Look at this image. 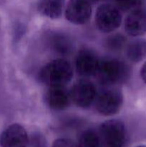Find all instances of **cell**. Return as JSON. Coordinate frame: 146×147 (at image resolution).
I'll list each match as a JSON object with an SVG mask.
<instances>
[{"label": "cell", "mask_w": 146, "mask_h": 147, "mask_svg": "<svg viewBox=\"0 0 146 147\" xmlns=\"http://www.w3.org/2000/svg\"><path fill=\"white\" fill-rule=\"evenodd\" d=\"M73 70L64 59L58 58L47 63L40 70L39 79L49 87L64 86L72 80Z\"/></svg>", "instance_id": "obj_1"}, {"label": "cell", "mask_w": 146, "mask_h": 147, "mask_svg": "<svg viewBox=\"0 0 146 147\" xmlns=\"http://www.w3.org/2000/svg\"><path fill=\"white\" fill-rule=\"evenodd\" d=\"M128 67L123 62L113 58L100 60L95 76L104 85H113L124 81L127 78Z\"/></svg>", "instance_id": "obj_2"}, {"label": "cell", "mask_w": 146, "mask_h": 147, "mask_svg": "<svg viewBox=\"0 0 146 147\" xmlns=\"http://www.w3.org/2000/svg\"><path fill=\"white\" fill-rule=\"evenodd\" d=\"M99 135L105 147H123L126 140L125 126L121 121H106L100 126Z\"/></svg>", "instance_id": "obj_3"}, {"label": "cell", "mask_w": 146, "mask_h": 147, "mask_svg": "<svg viewBox=\"0 0 146 147\" xmlns=\"http://www.w3.org/2000/svg\"><path fill=\"white\" fill-rule=\"evenodd\" d=\"M120 10L115 5L104 4L97 8L95 14V24L103 32L115 31L121 24Z\"/></svg>", "instance_id": "obj_4"}, {"label": "cell", "mask_w": 146, "mask_h": 147, "mask_svg": "<svg viewBox=\"0 0 146 147\" xmlns=\"http://www.w3.org/2000/svg\"><path fill=\"white\" fill-rule=\"evenodd\" d=\"M70 99L77 106L87 108L91 106L96 98V88L94 83L87 79L76 82L70 92Z\"/></svg>", "instance_id": "obj_5"}, {"label": "cell", "mask_w": 146, "mask_h": 147, "mask_svg": "<svg viewBox=\"0 0 146 147\" xmlns=\"http://www.w3.org/2000/svg\"><path fill=\"white\" fill-rule=\"evenodd\" d=\"M123 97L117 90L107 89L102 91L96 98V109L104 116H112L120 110Z\"/></svg>", "instance_id": "obj_6"}, {"label": "cell", "mask_w": 146, "mask_h": 147, "mask_svg": "<svg viewBox=\"0 0 146 147\" xmlns=\"http://www.w3.org/2000/svg\"><path fill=\"white\" fill-rule=\"evenodd\" d=\"M28 144L27 131L18 123L9 126L0 135L1 147H27Z\"/></svg>", "instance_id": "obj_7"}, {"label": "cell", "mask_w": 146, "mask_h": 147, "mask_svg": "<svg viewBox=\"0 0 146 147\" xmlns=\"http://www.w3.org/2000/svg\"><path fill=\"white\" fill-rule=\"evenodd\" d=\"M92 8L87 0H70L65 9V17L75 24H85L91 17Z\"/></svg>", "instance_id": "obj_8"}, {"label": "cell", "mask_w": 146, "mask_h": 147, "mask_svg": "<svg viewBox=\"0 0 146 147\" xmlns=\"http://www.w3.org/2000/svg\"><path fill=\"white\" fill-rule=\"evenodd\" d=\"M100 59L90 49H82L77 54L75 67L79 75L83 77L95 76Z\"/></svg>", "instance_id": "obj_9"}, {"label": "cell", "mask_w": 146, "mask_h": 147, "mask_svg": "<svg viewBox=\"0 0 146 147\" xmlns=\"http://www.w3.org/2000/svg\"><path fill=\"white\" fill-rule=\"evenodd\" d=\"M45 102L51 109L62 111L68 107L70 99V93L66 90L64 86L49 87L44 96Z\"/></svg>", "instance_id": "obj_10"}, {"label": "cell", "mask_w": 146, "mask_h": 147, "mask_svg": "<svg viewBox=\"0 0 146 147\" xmlns=\"http://www.w3.org/2000/svg\"><path fill=\"white\" fill-rule=\"evenodd\" d=\"M125 29L133 37H138L146 32V11L138 8L130 11L125 21Z\"/></svg>", "instance_id": "obj_11"}, {"label": "cell", "mask_w": 146, "mask_h": 147, "mask_svg": "<svg viewBox=\"0 0 146 147\" xmlns=\"http://www.w3.org/2000/svg\"><path fill=\"white\" fill-rule=\"evenodd\" d=\"M64 4V0H39L38 10L45 17L57 19L62 15Z\"/></svg>", "instance_id": "obj_12"}, {"label": "cell", "mask_w": 146, "mask_h": 147, "mask_svg": "<svg viewBox=\"0 0 146 147\" xmlns=\"http://www.w3.org/2000/svg\"><path fill=\"white\" fill-rule=\"evenodd\" d=\"M126 55L132 62L137 63L146 57V41L135 40L127 45Z\"/></svg>", "instance_id": "obj_13"}, {"label": "cell", "mask_w": 146, "mask_h": 147, "mask_svg": "<svg viewBox=\"0 0 146 147\" xmlns=\"http://www.w3.org/2000/svg\"><path fill=\"white\" fill-rule=\"evenodd\" d=\"M102 141L97 132L92 129L86 130L80 135L78 147H102Z\"/></svg>", "instance_id": "obj_14"}, {"label": "cell", "mask_w": 146, "mask_h": 147, "mask_svg": "<svg viewBox=\"0 0 146 147\" xmlns=\"http://www.w3.org/2000/svg\"><path fill=\"white\" fill-rule=\"evenodd\" d=\"M52 45L55 51L61 54H67L72 50V42L62 34H54L52 37Z\"/></svg>", "instance_id": "obj_15"}, {"label": "cell", "mask_w": 146, "mask_h": 147, "mask_svg": "<svg viewBox=\"0 0 146 147\" xmlns=\"http://www.w3.org/2000/svg\"><path fill=\"white\" fill-rule=\"evenodd\" d=\"M115 7L120 10L125 11H131L140 8L142 0H113Z\"/></svg>", "instance_id": "obj_16"}, {"label": "cell", "mask_w": 146, "mask_h": 147, "mask_svg": "<svg viewBox=\"0 0 146 147\" xmlns=\"http://www.w3.org/2000/svg\"><path fill=\"white\" fill-rule=\"evenodd\" d=\"M125 44V38L122 34H114L107 40V47L111 50H120Z\"/></svg>", "instance_id": "obj_17"}, {"label": "cell", "mask_w": 146, "mask_h": 147, "mask_svg": "<svg viewBox=\"0 0 146 147\" xmlns=\"http://www.w3.org/2000/svg\"><path fill=\"white\" fill-rule=\"evenodd\" d=\"M52 147H78V146L71 139L60 138L53 142Z\"/></svg>", "instance_id": "obj_18"}, {"label": "cell", "mask_w": 146, "mask_h": 147, "mask_svg": "<svg viewBox=\"0 0 146 147\" xmlns=\"http://www.w3.org/2000/svg\"><path fill=\"white\" fill-rule=\"evenodd\" d=\"M140 76H141L142 80L146 83V63L143 65L140 70Z\"/></svg>", "instance_id": "obj_19"}, {"label": "cell", "mask_w": 146, "mask_h": 147, "mask_svg": "<svg viewBox=\"0 0 146 147\" xmlns=\"http://www.w3.org/2000/svg\"><path fill=\"white\" fill-rule=\"evenodd\" d=\"M87 1L89 2H95V1H102V0H87Z\"/></svg>", "instance_id": "obj_20"}, {"label": "cell", "mask_w": 146, "mask_h": 147, "mask_svg": "<svg viewBox=\"0 0 146 147\" xmlns=\"http://www.w3.org/2000/svg\"><path fill=\"white\" fill-rule=\"evenodd\" d=\"M136 147H146V146H145V145H140V146H136Z\"/></svg>", "instance_id": "obj_21"}]
</instances>
